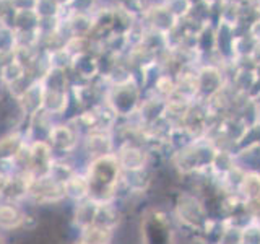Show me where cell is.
I'll return each instance as SVG.
<instances>
[{"label":"cell","instance_id":"8992f818","mask_svg":"<svg viewBox=\"0 0 260 244\" xmlns=\"http://www.w3.org/2000/svg\"><path fill=\"white\" fill-rule=\"evenodd\" d=\"M24 211L21 203L0 200V230L2 231H13L18 230L23 225Z\"/></svg>","mask_w":260,"mask_h":244},{"label":"cell","instance_id":"9a60e30c","mask_svg":"<svg viewBox=\"0 0 260 244\" xmlns=\"http://www.w3.org/2000/svg\"><path fill=\"white\" fill-rule=\"evenodd\" d=\"M75 244H86V242H83V241H80V239H77V241H75Z\"/></svg>","mask_w":260,"mask_h":244},{"label":"cell","instance_id":"8fae6325","mask_svg":"<svg viewBox=\"0 0 260 244\" xmlns=\"http://www.w3.org/2000/svg\"><path fill=\"white\" fill-rule=\"evenodd\" d=\"M38 226V218L35 215H29V214H24V218H23V225L21 228L23 230H35Z\"/></svg>","mask_w":260,"mask_h":244},{"label":"cell","instance_id":"52a82bcc","mask_svg":"<svg viewBox=\"0 0 260 244\" xmlns=\"http://www.w3.org/2000/svg\"><path fill=\"white\" fill-rule=\"evenodd\" d=\"M63 189H65V199L75 203L89 199V181L86 174L80 173V171L63 184Z\"/></svg>","mask_w":260,"mask_h":244},{"label":"cell","instance_id":"277c9868","mask_svg":"<svg viewBox=\"0 0 260 244\" xmlns=\"http://www.w3.org/2000/svg\"><path fill=\"white\" fill-rule=\"evenodd\" d=\"M26 137H24L18 130H12V132L5 134L0 137V168L15 173V165L13 161L18 157L21 148L26 145Z\"/></svg>","mask_w":260,"mask_h":244},{"label":"cell","instance_id":"6da1fadb","mask_svg":"<svg viewBox=\"0 0 260 244\" xmlns=\"http://www.w3.org/2000/svg\"><path fill=\"white\" fill-rule=\"evenodd\" d=\"M63 199H65L63 184L54 181V179L47 174L32 177L28 200L39 203V205H51V203L62 202Z\"/></svg>","mask_w":260,"mask_h":244},{"label":"cell","instance_id":"ba28073f","mask_svg":"<svg viewBox=\"0 0 260 244\" xmlns=\"http://www.w3.org/2000/svg\"><path fill=\"white\" fill-rule=\"evenodd\" d=\"M77 173H78V166H75V163L72 161L70 157H55L47 176H51L57 182L65 184Z\"/></svg>","mask_w":260,"mask_h":244},{"label":"cell","instance_id":"30bf717a","mask_svg":"<svg viewBox=\"0 0 260 244\" xmlns=\"http://www.w3.org/2000/svg\"><path fill=\"white\" fill-rule=\"evenodd\" d=\"M112 238V230H106V228L89 225L83 230H80L78 239L86 244H109Z\"/></svg>","mask_w":260,"mask_h":244},{"label":"cell","instance_id":"5bb4252c","mask_svg":"<svg viewBox=\"0 0 260 244\" xmlns=\"http://www.w3.org/2000/svg\"><path fill=\"white\" fill-rule=\"evenodd\" d=\"M0 244H7V241H5V238H4V234L0 233Z\"/></svg>","mask_w":260,"mask_h":244},{"label":"cell","instance_id":"7a4b0ae2","mask_svg":"<svg viewBox=\"0 0 260 244\" xmlns=\"http://www.w3.org/2000/svg\"><path fill=\"white\" fill-rule=\"evenodd\" d=\"M80 132L72 122H54L49 130L47 142L54 148V153H65V157H72L80 143Z\"/></svg>","mask_w":260,"mask_h":244},{"label":"cell","instance_id":"9c48e42d","mask_svg":"<svg viewBox=\"0 0 260 244\" xmlns=\"http://www.w3.org/2000/svg\"><path fill=\"white\" fill-rule=\"evenodd\" d=\"M75 205L77 207H75V214H73V223H75L78 230H83V228L93 225L100 203L93 199H86L83 202L75 203Z\"/></svg>","mask_w":260,"mask_h":244},{"label":"cell","instance_id":"4fadbf2b","mask_svg":"<svg viewBox=\"0 0 260 244\" xmlns=\"http://www.w3.org/2000/svg\"><path fill=\"white\" fill-rule=\"evenodd\" d=\"M5 89H7V86L2 83V81H0V101L4 100V93H5Z\"/></svg>","mask_w":260,"mask_h":244},{"label":"cell","instance_id":"3957f363","mask_svg":"<svg viewBox=\"0 0 260 244\" xmlns=\"http://www.w3.org/2000/svg\"><path fill=\"white\" fill-rule=\"evenodd\" d=\"M29 150V173L38 176H46L51 169L52 161L55 160L54 148L47 140H35L28 142Z\"/></svg>","mask_w":260,"mask_h":244},{"label":"cell","instance_id":"5b68a950","mask_svg":"<svg viewBox=\"0 0 260 244\" xmlns=\"http://www.w3.org/2000/svg\"><path fill=\"white\" fill-rule=\"evenodd\" d=\"M83 148L85 153L89 157V160L103 158L106 155H112V142L109 138L108 130H93L88 132L83 137Z\"/></svg>","mask_w":260,"mask_h":244},{"label":"cell","instance_id":"7c38bea8","mask_svg":"<svg viewBox=\"0 0 260 244\" xmlns=\"http://www.w3.org/2000/svg\"><path fill=\"white\" fill-rule=\"evenodd\" d=\"M10 177H12V173L10 171H7L4 168H0V197H2V194L5 191V187L8 184V181H10Z\"/></svg>","mask_w":260,"mask_h":244}]
</instances>
